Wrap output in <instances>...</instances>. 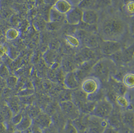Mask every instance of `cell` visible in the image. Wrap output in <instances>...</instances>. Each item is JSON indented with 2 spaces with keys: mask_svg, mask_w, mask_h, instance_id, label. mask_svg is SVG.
<instances>
[{
  "mask_svg": "<svg viewBox=\"0 0 134 133\" xmlns=\"http://www.w3.org/2000/svg\"><path fill=\"white\" fill-rule=\"evenodd\" d=\"M127 31V23L120 16L110 15L104 19L99 26V31L104 41L119 42Z\"/></svg>",
  "mask_w": 134,
  "mask_h": 133,
  "instance_id": "cell-1",
  "label": "cell"
},
{
  "mask_svg": "<svg viewBox=\"0 0 134 133\" xmlns=\"http://www.w3.org/2000/svg\"><path fill=\"white\" fill-rule=\"evenodd\" d=\"M109 123L106 119L94 115H88L85 131L87 133H104Z\"/></svg>",
  "mask_w": 134,
  "mask_h": 133,
  "instance_id": "cell-2",
  "label": "cell"
},
{
  "mask_svg": "<svg viewBox=\"0 0 134 133\" xmlns=\"http://www.w3.org/2000/svg\"><path fill=\"white\" fill-rule=\"evenodd\" d=\"M114 109L113 104L107 99H103L97 102L91 115L106 119L112 113Z\"/></svg>",
  "mask_w": 134,
  "mask_h": 133,
  "instance_id": "cell-3",
  "label": "cell"
},
{
  "mask_svg": "<svg viewBox=\"0 0 134 133\" xmlns=\"http://www.w3.org/2000/svg\"><path fill=\"white\" fill-rule=\"evenodd\" d=\"M81 90L87 95L92 94L100 89V82L96 77L85 78L81 82Z\"/></svg>",
  "mask_w": 134,
  "mask_h": 133,
  "instance_id": "cell-4",
  "label": "cell"
},
{
  "mask_svg": "<svg viewBox=\"0 0 134 133\" xmlns=\"http://www.w3.org/2000/svg\"><path fill=\"white\" fill-rule=\"evenodd\" d=\"M60 106L63 112L72 121L77 118L80 114L77 106L71 101H62L60 103Z\"/></svg>",
  "mask_w": 134,
  "mask_h": 133,
  "instance_id": "cell-5",
  "label": "cell"
},
{
  "mask_svg": "<svg viewBox=\"0 0 134 133\" xmlns=\"http://www.w3.org/2000/svg\"><path fill=\"white\" fill-rule=\"evenodd\" d=\"M74 7L70 0H57L52 8L58 12L65 16Z\"/></svg>",
  "mask_w": 134,
  "mask_h": 133,
  "instance_id": "cell-6",
  "label": "cell"
},
{
  "mask_svg": "<svg viewBox=\"0 0 134 133\" xmlns=\"http://www.w3.org/2000/svg\"><path fill=\"white\" fill-rule=\"evenodd\" d=\"M83 11L79 8L74 7L73 9L65 15V19L68 23L77 25L82 22Z\"/></svg>",
  "mask_w": 134,
  "mask_h": 133,
  "instance_id": "cell-7",
  "label": "cell"
},
{
  "mask_svg": "<svg viewBox=\"0 0 134 133\" xmlns=\"http://www.w3.org/2000/svg\"><path fill=\"white\" fill-rule=\"evenodd\" d=\"M98 14L96 11L92 9H87L83 11L82 22L88 25L96 24L98 21Z\"/></svg>",
  "mask_w": 134,
  "mask_h": 133,
  "instance_id": "cell-8",
  "label": "cell"
},
{
  "mask_svg": "<svg viewBox=\"0 0 134 133\" xmlns=\"http://www.w3.org/2000/svg\"><path fill=\"white\" fill-rule=\"evenodd\" d=\"M121 45L119 42L104 41L102 45V51L107 55L114 54L120 51Z\"/></svg>",
  "mask_w": 134,
  "mask_h": 133,
  "instance_id": "cell-9",
  "label": "cell"
},
{
  "mask_svg": "<svg viewBox=\"0 0 134 133\" xmlns=\"http://www.w3.org/2000/svg\"><path fill=\"white\" fill-rule=\"evenodd\" d=\"M63 83L65 88L69 90L76 89L80 84L74 72L67 73L63 79Z\"/></svg>",
  "mask_w": 134,
  "mask_h": 133,
  "instance_id": "cell-10",
  "label": "cell"
},
{
  "mask_svg": "<svg viewBox=\"0 0 134 133\" xmlns=\"http://www.w3.org/2000/svg\"><path fill=\"white\" fill-rule=\"evenodd\" d=\"M93 70L94 72L98 76L106 77L110 73V66L107 62L102 61L93 66Z\"/></svg>",
  "mask_w": 134,
  "mask_h": 133,
  "instance_id": "cell-11",
  "label": "cell"
},
{
  "mask_svg": "<svg viewBox=\"0 0 134 133\" xmlns=\"http://www.w3.org/2000/svg\"><path fill=\"white\" fill-rule=\"evenodd\" d=\"M34 119L37 126L41 129L49 127L52 123V119L49 115L41 112Z\"/></svg>",
  "mask_w": 134,
  "mask_h": 133,
  "instance_id": "cell-12",
  "label": "cell"
},
{
  "mask_svg": "<svg viewBox=\"0 0 134 133\" xmlns=\"http://www.w3.org/2000/svg\"><path fill=\"white\" fill-rule=\"evenodd\" d=\"M88 115L86 114L80 113L79 117L73 120V125L76 127L77 130L85 131L87 122Z\"/></svg>",
  "mask_w": 134,
  "mask_h": 133,
  "instance_id": "cell-13",
  "label": "cell"
},
{
  "mask_svg": "<svg viewBox=\"0 0 134 133\" xmlns=\"http://www.w3.org/2000/svg\"><path fill=\"white\" fill-rule=\"evenodd\" d=\"M64 39L67 45L73 48H79L81 45L80 39L74 34L66 35L64 37Z\"/></svg>",
  "mask_w": 134,
  "mask_h": 133,
  "instance_id": "cell-14",
  "label": "cell"
},
{
  "mask_svg": "<svg viewBox=\"0 0 134 133\" xmlns=\"http://www.w3.org/2000/svg\"><path fill=\"white\" fill-rule=\"evenodd\" d=\"M33 123V119L28 115L23 116V118L19 123L16 125L17 130L21 132H24L27 130L31 126Z\"/></svg>",
  "mask_w": 134,
  "mask_h": 133,
  "instance_id": "cell-15",
  "label": "cell"
},
{
  "mask_svg": "<svg viewBox=\"0 0 134 133\" xmlns=\"http://www.w3.org/2000/svg\"><path fill=\"white\" fill-rule=\"evenodd\" d=\"M57 56L54 52L51 51H47L44 55V59L45 63L50 68L53 69L56 63Z\"/></svg>",
  "mask_w": 134,
  "mask_h": 133,
  "instance_id": "cell-16",
  "label": "cell"
},
{
  "mask_svg": "<svg viewBox=\"0 0 134 133\" xmlns=\"http://www.w3.org/2000/svg\"><path fill=\"white\" fill-rule=\"evenodd\" d=\"M64 18H65V16L58 12L53 8H51L50 11L49 22L59 23Z\"/></svg>",
  "mask_w": 134,
  "mask_h": 133,
  "instance_id": "cell-17",
  "label": "cell"
},
{
  "mask_svg": "<svg viewBox=\"0 0 134 133\" xmlns=\"http://www.w3.org/2000/svg\"><path fill=\"white\" fill-rule=\"evenodd\" d=\"M122 84L126 88H133L134 86V74H126L123 77Z\"/></svg>",
  "mask_w": 134,
  "mask_h": 133,
  "instance_id": "cell-18",
  "label": "cell"
},
{
  "mask_svg": "<svg viewBox=\"0 0 134 133\" xmlns=\"http://www.w3.org/2000/svg\"><path fill=\"white\" fill-rule=\"evenodd\" d=\"M20 36V32L15 28H11L7 31L6 39L9 41H13L17 39Z\"/></svg>",
  "mask_w": 134,
  "mask_h": 133,
  "instance_id": "cell-19",
  "label": "cell"
},
{
  "mask_svg": "<svg viewBox=\"0 0 134 133\" xmlns=\"http://www.w3.org/2000/svg\"><path fill=\"white\" fill-rule=\"evenodd\" d=\"M122 120L128 126H133L134 115L133 113L131 112H126L122 116Z\"/></svg>",
  "mask_w": 134,
  "mask_h": 133,
  "instance_id": "cell-20",
  "label": "cell"
},
{
  "mask_svg": "<svg viewBox=\"0 0 134 133\" xmlns=\"http://www.w3.org/2000/svg\"><path fill=\"white\" fill-rule=\"evenodd\" d=\"M116 100L118 104L122 107L126 108L129 106V100L125 95H119L116 97Z\"/></svg>",
  "mask_w": 134,
  "mask_h": 133,
  "instance_id": "cell-21",
  "label": "cell"
},
{
  "mask_svg": "<svg viewBox=\"0 0 134 133\" xmlns=\"http://www.w3.org/2000/svg\"><path fill=\"white\" fill-rule=\"evenodd\" d=\"M125 11L129 16L133 17L134 14V2L133 0L130 1L126 4Z\"/></svg>",
  "mask_w": 134,
  "mask_h": 133,
  "instance_id": "cell-22",
  "label": "cell"
},
{
  "mask_svg": "<svg viewBox=\"0 0 134 133\" xmlns=\"http://www.w3.org/2000/svg\"><path fill=\"white\" fill-rule=\"evenodd\" d=\"M41 112L36 106H31L28 110V116L32 119H35Z\"/></svg>",
  "mask_w": 134,
  "mask_h": 133,
  "instance_id": "cell-23",
  "label": "cell"
},
{
  "mask_svg": "<svg viewBox=\"0 0 134 133\" xmlns=\"http://www.w3.org/2000/svg\"><path fill=\"white\" fill-rule=\"evenodd\" d=\"M65 133H79V131L72 123H67L64 129Z\"/></svg>",
  "mask_w": 134,
  "mask_h": 133,
  "instance_id": "cell-24",
  "label": "cell"
},
{
  "mask_svg": "<svg viewBox=\"0 0 134 133\" xmlns=\"http://www.w3.org/2000/svg\"><path fill=\"white\" fill-rule=\"evenodd\" d=\"M17 82V79L15 77H11L9 78L7 80V82H8V85L10 87L12 88L14 87Z\"/></svg>",
  "mask_w": 134,
  "mask_h": 133,
  "instance_id": "cell-25",
  "label": "cell"
},
{
  "mask_svg": "<svg viewBox=\"0 0 134 133\" xmlns=\"http://www.w3.org/2000/svg\"><path fill=\"white\" fill-rule=\"evenodd\" d=\"M23 115L21 114H19L17 115H16L14 118H13L12 123L13 124L15 125H18L19 123L21 121L22 118H23Z\"/></svg>",
  "mask_w": 134,
  "mask_h": 133,
  "instance_id": "cell-26",
  "label": "cell"
},
{
  "mask_svg": "<svg viewBox=\"0 0 134 133\" xmlns=\"http://www.w3.org/2000/svg\"><path fill=\"white\" fill-rule=\"evenodd\" d=\"M104 133H118V132L116 130V129L114 128V127L109 125L104 131Z\"/></svg>",
  "mask_w": 134,
  "mask_h": 133,
  "instance_id": "cell-27",
  "label": "cell"
},
{
  "mask_svg": "<svg viewBox=\"0 0 134 133\" xmlns=\"http://www.w3.org/2000/svg\"><path fill=\"white\" fill-rule=\"evenodd\" d=\"M6 48L4 45L0 43V58L4 56L6 53Z\"/></svg>",
  "mask_w": 134,
  "mask_h": 133,
  "instance_id": "cell-28",
  "label": "cell"
},
{
  "mask_svg": "<svg viewBox=\"0 0 134 133\" xmlns=\"http://www.w3.org/2000/svg\"><path fill=\"white\" fill-rule=\"evenodd\" d=\"M31 132L32 133H43L42 129L37 126L36 125H35V126L33 127Z\"/></svg>",
  "mask_w": 134,
  "mask_h": 133,
  "instance_id": "cell-29",
  "label": "cell"
},
{
  "mask_svg": "<svg viewBox=\"0 0 134 133\" xmlns=\"http://www.w3.org/2000/svg\"><path fill=\"white\" fill-rule=\"evenodd\" d=\"M25 133H32V132H31V131H29V130H26V131L25 132Z\"/></svg>",
  "mask_w": 134,
  "mask_h": 133,
  "instance_id": "cell-30",
  "label": "cell"
},
{
  "mask_svg": "<svg viewBox=\"0 0 134 133\" xmlns=\"http://www.w3.org/2000/svg\"><path fill=\"white\" fill-rule=\"evenodd\" d=\"M13 133H21V132L17 130V131H15V132H13Z\"/></svg>",
  "mask_w": 134,
  "mask_h": 133,
  "instance_id": "cell-31",
  "label": "cell"
}]
</instances>
